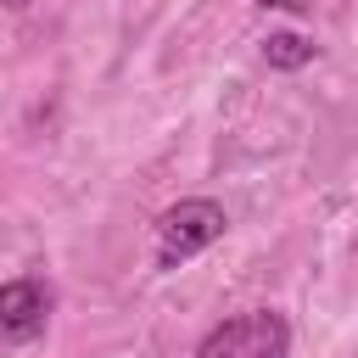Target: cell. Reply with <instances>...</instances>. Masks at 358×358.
<instances>
[{
    "label": "cell",
    "instance_id": "obj_1",
    "mask_svg": "<svg viewBox=\"0 0 358 358\" xmlns=\"http://www.w3.org/2000/svg\"><path fill=\"white\" fill-rule=\"evenodd\" d=\"M196 358H291V324L274 308L235 313V319H224L201 336Z\"/></svg>",
    "mask_w": 358,
    "mask_h": 358
},
{
    "label": "cell",
    "instance_id": "obj_2",
    "mask_svg": "<svg viewBox=\"0 0 358 358\" xmlns=\"http://www.w3.org/2000/svg\"><path fill=\"white\" fill-rule=\"evenodd\" d=\"M224 229H229V218H224L218 201H207V196H185V201H173V207L157 218V268H179L185 257L207 252Z\"/></svg>",
    "mask_w": 358,
    "mask_h": 358
},
{
    "label": "cell",
    "instance_id": "obj_3",
    "mask_svg": "<svg viewBox=\"0 0 358 358\" xmlns=\"http://www.w3.org/2000/svg\"><path fill=\"white\" fill-rule=\"evenodd\" d=\"M50 308H56V296L45 280H34V274L6 280L0 285V341H39L50 324Z\"/></svg>",
    "mask_w": 358,
    "mask_h": 358
},
{
    "label": "cell",
    "instance_id": "obj_4",
    "mask_svg": "<svg viewBox=\"0 0 358 358\" xmlns=\"http://www.w3.org/2000/svg\"><path fill=\"white\" fill-rule=\"evenodd\" d=\"M263 62L296 73V67L313 62V39H302V34H268V39H263Z\"/></svg>",
    "mask_w": 358,
    "mask_h": 358
},
{
    "label": "cell",
    "instance_id": "obj_5",
    "mask_svg": "<svg viewBox=\"0 0 358 358\" xmlns=\"http://www.w3.org/2000/svg\"><path fill=\"white\" fill-rule=\"evenodd\" d=\"M257 6H285V11H302L308 0H257Z\"/></svg>",
    "mask_w": 358,
    "mask_h": 358
},
{
    "label": "cell",
    "instance_id": "obj_6",
    "mask_svg": "<svg viewBox=\"0 0 358 358\" xmlns=\"http://www.w3.org/2000/svg\"><path fill=\"white\" fill-rule=\"evenodd\" d=\"M0 6H6V11H17V6H28V0H0Z\"/></svg>",
    "mask_w": 358,
    "mask_h": 358
}]
</instances>
